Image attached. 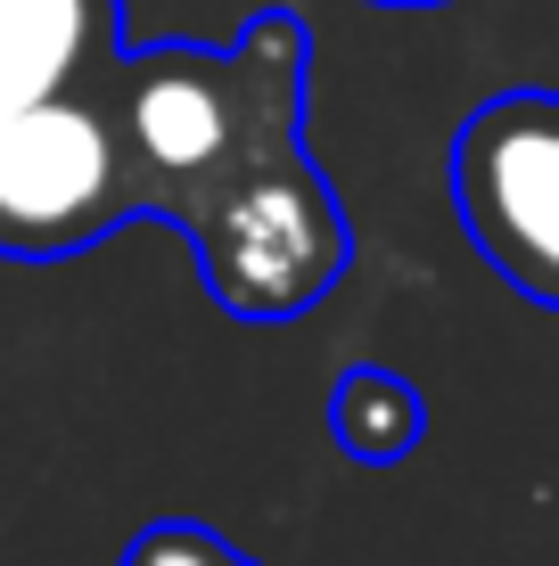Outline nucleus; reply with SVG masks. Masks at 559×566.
<instances>
[{
	"label": "nucleus",
	"instance_id": "7",
	"mask_svg": "<svg viewBox=\"0 0 559 566\" xmlns=\"http://www.w3.org/2000/svg\"><path fill=\"white\" fill-rule=\"evenodd\" d=\"M379 9H445V0H379Z\"/></svg>",
	"mask_w": 559,
	"mask_h": 566
},
{
	"label": "nucleus",
	"instance_id": "1",
	"mask_svg": "<svg viewBox=\"0 0 559 566\" xmlns=\"http://www.w3.org/2000/svg\"><path fill=\"white\" fill-rule=\"evenodd\" d=\"M313 33L297 9L247 17L230 50L148 42L115 50L107 107L132 206L189 239L230 321H304L354 263L338 189L304 148Z\"/></svg>",
	"mask_w": 559,
	"mask_h": 566
},
{
	"label": "nucleus",
	"instance_id": "2",
	"mask_svg": "<svg viewBox=\"0 0 559 566\" xmlns=\"http://www.w3.org/2000/svg\"><path fill=\"white\" fill-rule=\"evenodd\" d=\"M107 66L0 132V255L9 263L83 255L115 222L141 213L124 140H115V107H107Z\"/></svg>",
	"mask_w": 559,
	"mask_h": 566
},
{
	"label": "nucleus",
	"instance_id": "5",
	"mask_svg": "<svg viewBox=\"0 0 559 566\" xmlns=\"http://www.w3.org/2000/svg\"><path fill=\"white\" fill-rule=\"evenodd\" d=\"M330 427L354 460H403L420 452V395L387 369H345V386L330 395Z\"/></svg>",
	"mask_w": 559,
	"mask_h": 566
},
{
	"label": "nucleus",
	"instance_id": "6",
	"mask_svg": "<svg viewBox=\"0 0 559 566\" xmlns=\"http://www.w3.org/2000/svg\"><path fill=\"white\" fill-rule=\"evenodd\" d=\"M115 566H256L239 542H222L215 525H189V517H165V525H141L124 542Z\"/></svg>",
	"mask_w": 559,
	"mask_h": 566
},
{
	"label": "nucleus",
	"instance_id": "3",
	"mask_svg": "<svg viewBox=\"0 0 559 566\" xmlns=\"http://www.w3.org/2000/svg\"><path fill=\"white\" fill-rule=\"evenodd\" d=\"M445 189L477 255L559 312V91H494L453 132Z\"/></svg>",
	"mask_w": 559,
	"mask_h": 566
},
{
	"label": "nucleus",
	"instance_id": "4",
	"mask_svg": "<svg viewBox=\"0 0 559 566\" xmlns=\"http://www.w3.org/2000/svg\"><path fill=\"white\" fill-rule=\"evenodd\" d=\"M124 50V0H0V132Z\"/></svg>",
	"mask_w": 559,
	"mask_h": 566
}]
</instances>
